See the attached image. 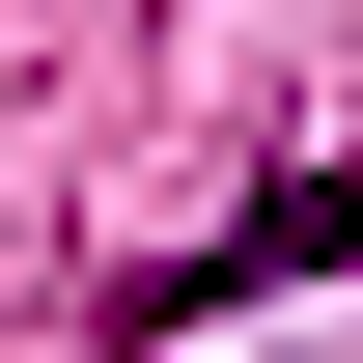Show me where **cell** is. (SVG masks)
<instances>
[{"mask_svg":"<svg viewBox=\"0 0 363 363\" xmlns=\"http://www.w3.org/2000/svg\"><path fill=\"white\" fill-rule=\"evenodd\" d=\"M335 252H363V168H279L252 224H196L168 279H140V335H196V308H279V279H335Z\"/></svg>","mask_w":363,"mask_h":363,"instance_id":"obj_1","label":"cell"}]
</instances>
